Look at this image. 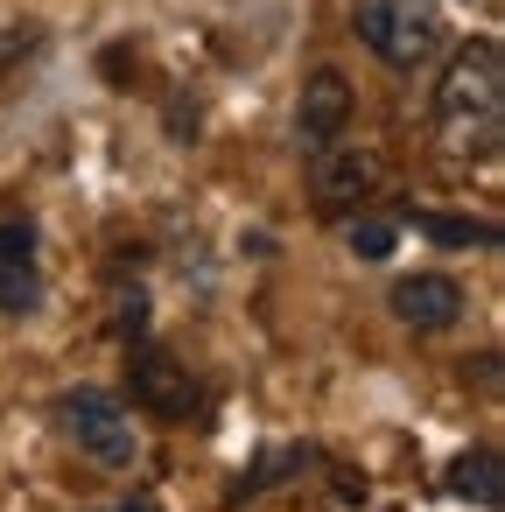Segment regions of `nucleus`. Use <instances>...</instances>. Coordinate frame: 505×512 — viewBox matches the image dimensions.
Wrapping results in <instances>:
<instances>
[{"label":"nucleus","instance_id":"nucleus-7","mask_svg":"<svg viewBox=\"0 0 505 512\" xmlns=\"http://www.w3.org/2000/svg\"><path fill=\"white\" fill-rule=\"evenodd\" d=\"M141 400H148L155 414H190V386H176V379H169V358L141 365Z\"/></svg>","mask_w":505,"mask_h":512},{"label":"nucleus","instance_id":"nucleus-12","mask_svg":"<svg viewBox=\"0 0 505 512\" xmlns=\"http://www.w3.org/2000/svg\"><path fill=\"white\" fill-rule=\"evenodd\" d=\"M106 512H155L148 498H120V505H106Z\"/></svg>","mask_w":505,"mask_h":512},{"label":"nucleus","instance_id":"nucleus-9","mask_svg":"<svg viewBox=\"0 0 505 512\" xmlns=\"http://www.w3.org/2000/svg\"><path fill=\"white\" fill-rule=\"evenodd\" d=\"M351 253H358V260H386V253H393V225H372V218L351 225Z\"/></svg>","mask_w":505,"mask_h":512},{"label":"nucleus","instance_id":"nucleus-11","mask_svg":"<svg viewBox=\"0 0 505 512\" xmlns=\"http://www.w3.org/2000/svg\"><path fill=\"white\" fill-rule=\"evenodd\" d=\"M421 232H435V239H491V225H442V218H421Z\"/></svg>","mask_w":505,"mask_h":512},{"label":"nucleus","instance_id":"nucleus-10","mask_svg":"<svg viewBox=\"0 0 505 512\" xmlns=\"http://www.w3.org/2000/svg\"><path fill=\"white\" fill-rule=\"evenodd\" d=\"M0 267H29V225H0Z\"/></svg>","mask_w":505,"mask_h":512},{"label":"nucleus","instance_id":"nucleus-5","mask_svg":"<svg viewBox=\"0 0 505 512\" xmlns=\"http://www.w3.org/2000/svg\"><path fill=\"white\" fill-rule=\"evenodd\" d=\"M344 127H351V85H344V71H316V78L302 85V99H295V148L316 155V148H330Z\"/></svg>","mask_w":505,"mask_h":512},{"label":"nucleus","instance_id":"nucleus-1","mask_svg":"<svg viewBox=\"0 0 505 512\" xmlns=\"http://www.w3.org/2000/svg\"><path fill=\"white\" fill-rule=\"evenodd\" d=\"M435 141L449 155H498V141H505V57H498V43H463L442 64Z\"/></svg>","mask_w":505,"mask_h":512},{"label":"nucleus","instance_id":"nucleus-2","mask_svg":"<svg viewBox=\"0 0 505 512\" xmlns=\"http://www.w3.org/2000/svg\"><path fill=\"white\" fill-rule=\"evenodd\" d=\"M358 43L393 64V71H421L442 43H449V8L442 0H358L351 8Z\"/></svg>","mask_w":505,"mask_h":512},{"label":"nucleus","instance_id":"nucleus-6","mask_svg":"<svg viewBox=\"0 0 505 512\" xmlns=\"http://www.w3.org/2000/svg\"><path fill=\"white\" fill-rule=\"evenodd\" d=\"M393 316L407 330H449L463 316V288L449 274H407V281H393Z\"/></svg>","mask_w":505,"mask_h":512},{"label":"nucleus","instance_id":"nucleus-4","mask_svg":"<svg viewBox=\"0 0 505 512\" xmlns=\"http://www.w3.org/2000/svg\"><path fill=\"white\" fill-rule=\"evenodd\" d=\"M316 162V197L330 204V211H351V204H365L372 190H379V155L365 148V141H330V148H316L309 155Z\"/></svg>","mask_w":505,"mask_h":512},{"label":"nucleus","instance_id":"nucleus-8","mask_svg":"<svg viewBox=\"0 0 505 512\" xmlns=\"http://www.w3.org/2000/svg\"><path fill=\"white\" fill-rule=\"evenodd\" d=\"M456 491H463V498H477V505H498V463H491L484 449H477V456H463V463H456Z\"/></svg>","mask_w":505,"mask_h":512},{"label":"nucleus","instance_id":"nucleus-3","mask_svg":"<svg viewBox=\"0 0 505 512\" xmlns=\"http://www.w3.org/2000/svg\"><path fill=\"white\" fill-rule=\"evenodd\" d=\"M57 428L71 435L78 456H92L99 470H134L141 463V421L120 393H99V386H78L57 400Z\"/></svg>","mask_w":505,"mask_h":512}]
</instances>
